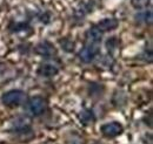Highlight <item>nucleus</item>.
<instances>
[{
  "instance_id": "423d86ee",
  "label": "nucleus",
  "mask_w": 153,
  "mask_h": 144,
  "mask_svg": "<svg viewBox=\"0 0 153 144\" xmlns=\"http://www.w3.org/2000/svg\"><path fill=\"white\" fill-rule=\"evenodd\" d=\"M58 73H59V67L51 62H45V63L40 65V67L38 68V74L44 77H52V76L57 75Z\"/></svg>"
},
{
  "instance_id": "f03ea898",
  "label": "nucleus",
  "mask_w": 153,
  "mask_h": 144,
  "mask_svg": "<svg viewBox=\"0 0 153 144\" xmlns=\"http://www.w3.org/2000/svg\"><path fill=\"white\" fill-rule=\"evenodd\" d=\"M1 100H2V103L7 107H17L26 100V94L22 90H10L2 95Z\"/></svg>"
},
{
  "instance_id": "7ed1b4c3",
  "label": "nucleus",
  "mask_w": 153,
  "mask_h": 144,
  "mask_svg": "<svg viewBox=\"0 0 153 144\" xmlns=\"http://www.w3.org/2000/svg\"><path fill=\"white\" fill-rule=\"evenodd\" d=\"M100 53V48L99 46L96 43H87L79 53V59L85 62V63H88L91 61H93L97 56Z\"/></svg>"
},
{
  "instance_id": "6e6552de",
  "label": "nucleus",
  "mask_w": 153,
  "mask_h": 144,
  "mask_svg": "<svg viewBox=\"0 0 153 144\" xmlns=\"http://www.w3.org/2000/svg\"><path fill=\"white\" fill-rule=\"evenodd\" d=\"M119 22L118 20L114 18H106V19H102L98 22L96 27L100 31V32H108V31H113L118 27Z\"/></svg>"
},
{
  "instance_id": "9b49d317",
  "label": "nucleus",
  "mask_w": 153,
  "mask_h": 144,
  "mask_svg": "<svg viewBox=\"0 0 153 144\" xmlns=\"http://www.w3.org/2000/svg\"><path fill=\"white\" fill-rule=\"evenodd\" d=\"M131 4L134 8L143 10V8H147L152 4V0H131Z\"/></svg>"
},
{
  "instance_id": "1a4fd4ad",
  "label": "nucleus",
  "mask_w": 153,
  "mask_h": 144,
  "mask_svg": "<svg viewBox=\"0 0 153 144\" xmlns=\"http://www.w3.org/2000/svg\"><path fill=\"white\" fill-rule=\"evenodd\" d=\"M86 37H87L88 43H96V45H98L101 41V39H102V32H100L96 26L91 27L87 31V33H86Z\"/></svg>"
},
{
  "instance_id": "9d476101",
  "label": "nucleus",
  "mask_w": 153,
  "mask_h": 144,
  "mask_svg": "<svg viewBox=\"0 0 153 144\" xmlns=\"http://www.w3.org/2000/svg\"><path fill=\"white\" fill-rule=\"evenodd\" d=\"M80 121L88 126V124H92V122H94V115L91 110H84L81 114H80Z\"/></svg>"
},
{
  "instance_id": "39448f33",
  "label": "nucleus",
  "mask_w": 153,
  "mask_h": 144,
  "mask_svg": "<svg viewBox=\"0 0 153 144\" xmlns=\"http://www.w3.org/2000/svg\"><path fill=\"white\" fill-rule=\"evenodd\" d=\"M31 126V120L27 116H19L17 118H14L11 122V128L13 131L17 132H22V131H27Z\"/></svg>"
},
{
  "instance_id": "20e7f679",
  "label": "nucleus",
  "mask_w": 153,
  "mask_h": 144,
  "mask_svg": "<svg viewBox=\"0 0 153 144\" xmlns=\"http://www.w3.org/2000/svg\"><path fill=\"white\" fill-rule=\"evenodd\" d=\"M100 130H101L104 136L112 138V137H115L123 132V126L118 122H111V123H106V124L101 126Z\"/></svg>"
},
{
  "instance_id": "0eeeda50",
  "label": "nucleus",
  "mask_w": 153,
  "mask_h": 144,
  "mask_svg": "<svg viewBox=\"0 0 153 144\" xmlns=\"http://www.w3.org/2000/svg\"><path fill=\"white\" fill-rule=\"evenodd\" d=\"M36 53L41 55V56L48 57V56H52V55L56 54V48L52 43H50L47 41H44V42H40L39 45H37Z\"/></svg>"
},
{
  "instance_id": "f257e3e1",
  "label": "nucleus",
  "mask_w": 153,
  "mask_h": 144,
  "mask_svg": "<svg viewBox=\"0 0 153 144\" xmlns=\"http://www.w3.org/2000/svg\"><path fill=\"white\" fill-rule=\"evenodd\" d=\"M47 109V101L41 96H34L26 103V110L33 116H39L44 114Z\"/></svg>"
}]
</instances>
